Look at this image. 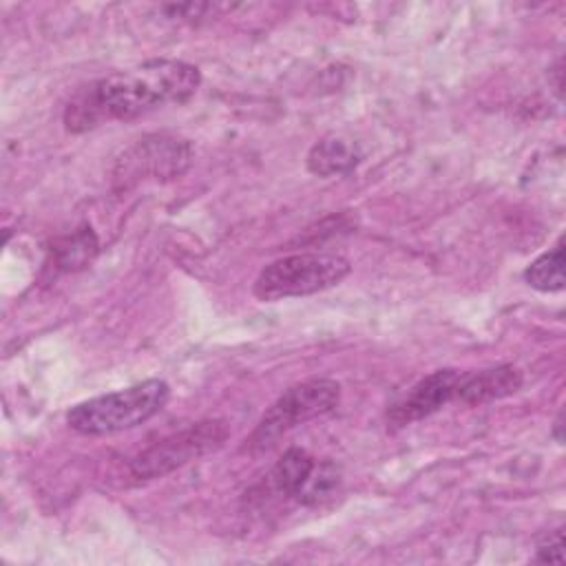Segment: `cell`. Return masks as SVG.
Instances as JSON below:
<instances>
[{
  "label": "cell",
  "mask_w": 566,
  "mask_h": 566,
  "mask_svg": "<svg viewBox=\"0 0 566 566\" xmlns=\"http://www.w3.org/2000/svg\"><path fill=\"white\" fill-rule=\"evenodd\" d=\"M199 69L181 60H150L137 69L111 73L82 88L64 111V124L82 133L102 122L133 119L164 104H179L195 95Z\"/></svg>",
  "instance_id": "cell-1"
},
{
  "label": "cell",
  "mask_w": 566,
  "mask_h": 566,
  "mask_svg": "<svg viewBox=\"0 0 566 566\" xmlns=\"http://www.w3.org/2000/svg\"><path fill=\"white\" fill-rule=\"evenodd\" d=\"M168 396L170 387L159 378H150L71 407L66 422L73 431L84 436L126 431L153 418L168 402Z\"/></svg>",
  "instance_id": "cell-2"
},
{
  "label": "cell",
  "mask_w": 566,
  "mask_h": 566,
  "mask_svg": "<svg viewBox=\"0 0 566 566\" xmlns=\"http://www.w3.org/2000/svg\"><path fill=\"white\" fill-rule=\"evenodd\" d=\"M349 261L332 252H301L272 261L254 281V296L279 301L307 296L340 283L349 274Z\"/></svg>",
  "instance_id": "cell-3"
},
{
  "label": "cell",
  "mask_w": 566,
  "mask_h": 566,
  "mask_svg": "<svg viewBox=\"0 0 566 566\" xmlns=\"http://www.w3.org/2000/svg\"><path fill=\"white\" fill-rule=\"evenodd\" d=\"M340 385L332 378H312L285 389L263 413L256 429L248 438L250 451L270 449L290 429L325 416L336 409Z\"/></svg>",
  "instance_id": "cell-4"
},
{
  "label": "cell",
  "mask_w": 566,
  "mask_h": 566,
  "mask_svg": "<svg viewBox=\"0 0 566 566\" xmlns=\"http://www.w3.org/2000/svg\"><path fill=\"white\" fill-rule=\"evenodd\" d=\"M228 436L230 429L223 420H201L137 453L130 462V473L137 480L161 478L190 460L221 449Z\"/></svg>",
  "instance_id": "cell-5"
},
{
  "label": "cell",
  "mask_w": 566,
  "mask_h": 566,
  "mask_svg": "<svg viewBox=\"0 0 566 566\" xmlns=\"http://www.w3.org/2000/svg\"><path fill=\"white\" fill-rule=\"evenodd\" d=\"M192 150L181 137L148 135L137 139L115 166V184L128 188L139 179H175L190 166Z\"/></svg>",
  "instance_id": "cell-6"
},
{
  "label": "cell",
  "mask_w": 566,
  "mask_h": 566,
  "mask_svg": "<svg viewBox=\"0 0 566 566\" xmlns=\"http://www.w3.org/2000/svg\"><path fill=\"white\" fill-rule=\"evenodd\" d=\"M462 371L458 369H438L416 382L398 402H394L387 411V420L391 427H407L416 420H422L451 400L458 398Z\"/></svg>",
  "instance_id": "cell-7"
},
{
  "label": "cell",
  "mask_w": 566,
  "mask_h": 566,
  "mask_svg": "<svg viewBox=\"0 0 566 566\" xmlns=\"http://www.w3.org/2000/svg\"><path fill=\"white\" fill-rule=\"evenodd\" d=\"M522 374L513 365H497L460 376L458 398L464 405H484L504 396H511L520 389Z\"/></svg>",
  "instance_id": "cell-8"
},
{
  "label": "cell",
  "mask_w": 566,
  "mask_h": 566,
  "mask_svg": "<svg viewBox=\"0 0 566 566\" xmlns=\"http://www.w3.org/2000/svg\"><path fill=\"white\" fill-rule=\"evenodd\" d=\"M363 150L358 142L343 135H327L307 153V168L318 177L345 175L358 166Z\"/></svg>",
  "instance_id": "cell-9"
},
{
  "label": "cell",
  "mask_w": 566,
  "mask_h": 566,
  "mask_svg": "<svg viewBox=\"0 0 566 566\" xmlns=\"http://www.w3.org/2000/svg\"><path fill=\"white\" fill-rule=\"evenodd\" d=\"M314 467H316V462L305 449L292 447L274 464V469L270 473V484L276 493L298 500V495H301L303 486L307 484Z\"/></svg>",
  "instance_id": "cell-10"
},
{
  "label": "cell",
  "mask_w": 566,
  "mask_h": 566,
  "mask_svg": "<svg viewBox=\"0 0 566 566\" xmlns=\"http://www.w3.org/2000/svg\"><path fill=\"white\" fill-rule=\"evenodd\" d=\"M524 279L531 287L539 292H557L564 287V248L562 241L542 256H537L524 272Z\"/></svg>",
  "instance_id": "cell-11"
},
{
  "label": "cell",
  "mask_w": 566,
  "mask_h": 566,
  "mask_svg": "<svg viewBox=\"0 0 566 566\" xmlns=\"http://www.w3.org/2000/svg\"><path fill=\"white\" fill-rule=\"evenodd\" d=\"M95 254H97V239H95L93 230L84 226L57 243L55 263L62 270H77V268H84L86 263H91Z\"/></svg>",
  "instance_id": "cell-12"
},
{
  "label": "cell",
  "mask_w": 566,
  "mask_h": 566,
  "mask_svg": "<svg viewBox=\"0 0 566 566\" xmlns=\"http://www.w3.org/2000/svg\"><path fill=\"white\" fill-rule=\"evenodd\" d=\"M340 482V475H338V469L332 464V462H323V464H316L307 484L303 486L301 495H298V502L303 504H316L325 497H329L336 486Z\"/></svg>",
  "instance_id": "cell-13"
},
{
  "label": "cell",
  "mask_w": 566,
  "mask_h": 566,
  "mask_svg": "<svg viewBox=\"0 0 566 566\" xmlns=\"http://www.w3.org/2000/svg\"><path fill=\"white\" fill-rule=\"evenodd\" d=\"M537 562H555V564L564 562V555H562V531H555L551 537H546L537 546Z\"/></svg>",
  "instance_id": "cell-14"
},
{
  "label": "cell",
  "mask_w": 566,
  "mask_h": 566,
  "mask_svg": "<svg viewBox=\"0 0 566 566\" xmlns=\"http://www.w3.org/2000/svg\"><path fill=\"white\" fill-rule=\"evenodd\" d=\"M555 91L557 95H562V62H557L555 66Z\"/></svg>",
  "instance_id": "cell-15"
}]
</instances>
